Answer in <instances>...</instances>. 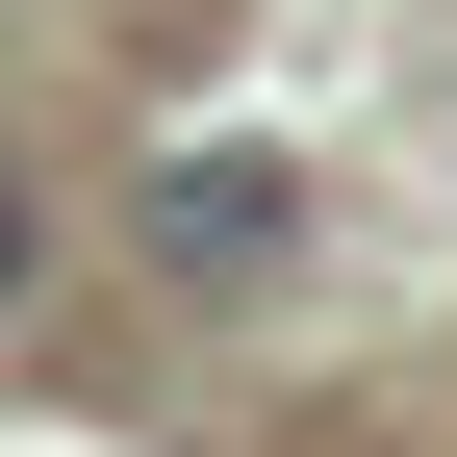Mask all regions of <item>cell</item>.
I'll use <instances>...</instances> for the list:
<instances>
[{
  "instance_id": "cell-1",
  "label": "cell",
  "mask_w": 457,
  "mask_h": 457,
  "mask_svg": "<svg viewBox=\"0 0 457 457\" xmlns=\"http://www.w3.org/2000/svg\"><path fill=\"white\" fill-rule=\"evenodd\" d=\"M279 228H305L279 153H153V254H179V279H279Z\"/></svg>"
},
{
  "instance_id": "cell-2",
  "label": "cell",
  "mask_w": 457,
  "mask_h": 457,
  "mask_svg": "<svg viewBox=\"0 0 457 457\" xmlns=\"http://www.w3.org/2000/svg\"><path fill=\"white\" fill-rule=\"evenodd\" d=\"M26 279H51V204H26V179H0V305H26Z\"/></svg>"
}]
</instances>
